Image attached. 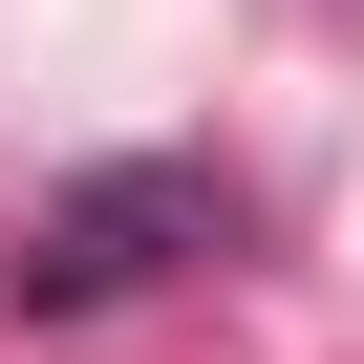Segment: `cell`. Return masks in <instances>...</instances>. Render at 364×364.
<instances>
[{
	"mask_svg": "<svg viewBox=\"0 0 364 364\" xmlns=\"http://www.w3.org/2000/svg\"><path fill=\"white\" fill-rule=\"evenodd\" d=\"M171 236H215V171H107V193L22 215V300H129Z\"/></svg>",
	"mask_w": 364,
	"mask_h": 364,
	"instance_id": "obj_1",
	"label": "cell"
}]
</instances>
